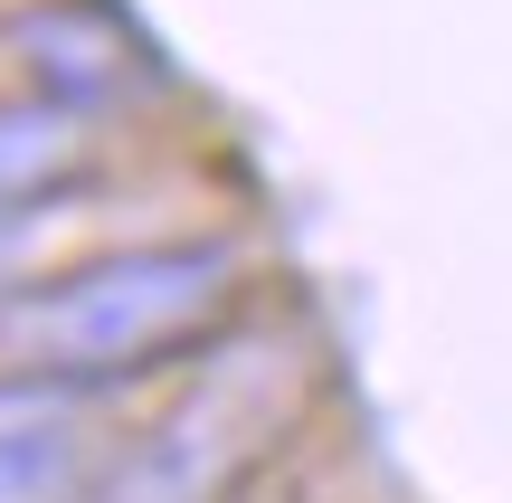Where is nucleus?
<instances>
[{"mask_svg":"<svg viewBox=\"0 0 512 503\" xmlns=\"http://www.w3.org/2000/svg\"><path fill=\"white\" fill-rule=\"evenodd\" d=\"M238 295V247H133L0 295V380H114L190 352Z\"/></svg>","mask_w":512,"mask_h":503,"instance_id":"nucleus-1","label":"nucleus"},{"mask_svg":"<svg viewBox=\"0 0 512 503\" xmlns=\"http://www.w3.org/2000/svg\"><path fill=\"white\" fill-rule=\"evenodd\" d=\"M294 371H304V361H294L285 342H238V352L143 437V456H124V475L95 503H219L238 485V466L285 428Z\"/></svg>","mask_w":512,"mask_h":503,"instance_id":"nucleus-2","label":"nucleus"},{"mask_svg":"<svg viewBox=\"0 0 512 503\" xmlns=\"http://www.w3.org/2000/svg\"><path fill=\"white\" fill-rule=\"evenodd\" d=\"M95 162V133H86V105H0V209H48L67 181H86Z\"/></svg>","mask_w":512,"mask_h":503,"instance_id":"nucleus-3","label":"nucleus"},{"mask_svg":"<svg viewBox=\"0 0 512 503\" xmlns=\"http://www.w3.org/2000/svg\"><path fill=\"white\" fill-rule=\"evenodd\" d=\"M38 247V209H0V285H10V266Z\"/></svg>","mask_w":512,"mask_h":503,"instance_id":"nucleus-5","label":"nucleus"},{"mask_svg":"<svg viewBox=\"0 0 512 503\" xmlns=\"http://www.w3.org/2000/svg\"><path fill=\"white\" fill-rule=\"evenodd\" d=\"M19 48L38 57L57 105H95V95H114L133 76V38L114 29L105 10H86V0H57V10L19 19Z\"/></svg>","mask_w":512,"mask_h":503,"instance_id":"nucleus-4","label":"nucleus"}]
</instances>
